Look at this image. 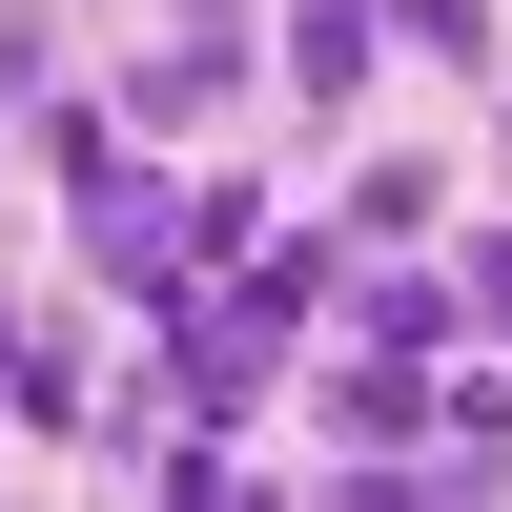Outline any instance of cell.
I'll return each mask as SVG.
<instances>
[{
    "label": "cell",
    "mask_w": 512,
    "mask_h": 512,
    "mask_svg": "<svg viewBox=\"0 0 512 512\" xmlns=\"http://www.w3.org/2000/svg\"><path fill=\"white\" fill-rule=\"evenodd\" d=\"M41 164H62V267L103 287L123 328H144L164 287L205 267V246H185V164H164V144H123V123H103V82H62V103H41Z\"/></svg>",
    "instance_id": "1"
},
{
    "label": "cell",
    "mask_w": 512,
    "mask_h": 512,
    "mask_svg": "<svg viewBox=\"0 0 512 512\" xmlns=\"http://www.w3.org/2000/svg\"><path fill=\"white\" fill-rule=\"evenodd\" d=\"M246 103H267V21H246V0H164V21L103 62V123H123V144H226Z\"/></svg>",
    "instance_id": "2"
},
{
    "label": "cell",
    "mask_w": 512,
    "mask_h": 512,
    "mask_svg": "<svg viewBox=\"0 0 512 512\" xmlns=\"http://www.w3.org/2000/svg\"><path fill=\"white\" fill-rule=\"evenodd\" d=\"M451 369H472V349H349V328H328L308 410H328V451H472V410H451Z\"/></svg>",
    "instance_id": "3"
},
{
    "label": "cell",
    "mask_w": 512,
    "mask_h": 512,
    "mask_svg": "<svg viewBox=\"0 0 512 512\" xmlns=\"http://www.w3.org/2000/svg\"><path fill=\"white\" fill-rule=\"evenodd\" d=\"M328 328H349V349H492V328H472V287H451V246H349Z\"/></svg>",
    "instance_id": "4"
},
{
    "label": "cell",
    "mask_w": 512,
    "mask_h": 512,
    "mask_svg": "<svg viewBox=\"0 0 512 512\" xmlns=\"http://www.w3.org/2000/svg\"><path fill=\"white\" fill-rule=\"evenodd\" d=\"M0 410H21L41 451H103V349H82V308H21V328H0Z\"/></svg>",
    "instance_id": "5"
},
{
    "label": "cell",
    "mask_w": 512,
    "mask_h": 512,
    "mask_svg": "<svg viewBox=\"0 0 512 512\" xmlns=\"http://www.w3.org/2000/svg\"><path fill=\"white\" fill-rule=\"evenodd\" d=\"M369 82H390V21H369V0H287L267 103H369Z\"/></svg>",
    "instance_id": "6"
},
{
    "label": "cell",
    "mask_w": 512,
    "mask_h": 512,
    "mask_svg": "<svg viewBox=\"0 0 512 512\" xmlns=\"http://www.w3.org/2000/svg\"><path fill=\"white\" fill-rule=\"evenodd\" d=\"M369 21H390L410 82H512V21H492V0H369Z\"/></svg>",
    "instance_id": "7"
},
{
    "label": "cell",
    "mask_w": 512,
    "mask_h": 512,
    "mask_svg": "<svg viewBox=\"0 0 512 512\" xmlns=\"http://www.w3.org/2000/svg\"><path fill=\"white\" fill-rule=\"evenodd\" d=\"M328 226H349V246H431V226H451V164H431V144L349 164V205H328Z\"/></svg>",
    "instance_id": "8"
},
{
    "label": "cell",
    "mask_w": 512,
    "mask_h": 512,
    "mask_svg": "<svg viewBox=\"0 0 512 512\" xmlns=\"http://www.w3.org/2000/svg\"><path fill=\"white\" fill-rule=\"evenodd\" d=\"M62 103V0H0V123Z\"/></svg>",
    "instance_id": "9"
},
{
    "label": "cell",
    "mask_w": 512,
    "mask_h": 512,
    "mask_svg": "<svg viewBox=\"0 0 512 512\" xmlns=\"http://www.w3.org/2000/svg\"><path fill=\"white\" fill-rule=\"evenodd\" d=\"M144 492H185V512H226V492H246V431H144Z\"/></svg>",
    "instance_id": "10"
},
{
    "label": "cell",
    "mask_w": 512,
    "mask_h": 512,
    "mask_svg": "<svg viewBox=\"0 0 512 512\" xmlns=\"http://www.w3.org/2000/svg\"><path fill=\"white\" fill-rule=\"evenodd\" d=\"M185 246H205V267H226V246H267V164H205V185H185Z\"/></svg>",
    "instance_id": "11"
},
{
    "label": "cell",
    "mask_w": 512,
    "mask_h": 512,
    "mask_svg": "<svg viewBox=\"0 0 512 512\" xmlns=\"http://www.w3.org/2000/svg\"><path fill=\"white\" fill-rule=\"evenodd\" d=\"M451 287H472V328H492V349H512V205H492L472 246H451Z\"/></svg>",
    "instance_id": "12"
},
{
    "label": "cell",
    "mask_w": 512,
    "mask_h": 512,
    "mask_svg": "<svg viewBox=\"0 0 512 512\" xmlns=\"http://www.w3.org/2000/svg\"><path fill=\"white\" fill-rule=\"evenodd\" d=\"M492 185H512V103H492Z\"/></svg>",
    "instance_id": "13"
}]
</instances>
